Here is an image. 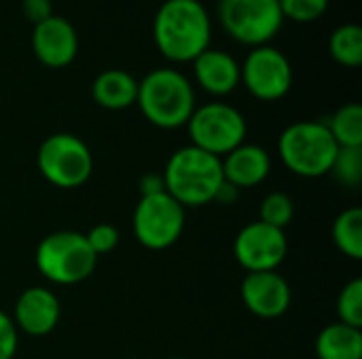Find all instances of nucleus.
<instances>
[{"label":"nucleus","mask_w":362,"mask_h":359,"mask_svg":"<svg viewBox=\"0 0 362 359\" xmlns=\"http://www.w3.org/2000/svg\"><path fill=\"white\" fill-rule=\"evenodd\" d=\"M157 51L176 63L193 61L210 47L212 21L199 0H165L153 19Z\"/></svg>","instance_id":"nucleus-1"},{"label":"nucleus","mask_w":362,"mask_h":359,"mask_svg":"<svg viewBox=\"0 0 362 359\" xmlns=\"http://www.w3.org/2000/svg\"><path fill=\"white\" fill-rule=\"evenodd\" d=\"M136 104L144 118L159 129L185 127L197 108L191 80L176 68H155L138 80Z\"/></svg>","instance_id":"nucleus-2"},{"label":"nucleus","mask_w":362,"mask_h":359,"mask_svg":"<svg viewBox=\"0 0 362 359\" xmlns=\"http://www.w3.org/2000/svg\"><path fill=\"white\" fill-rule=\"evenodd\" d=\"M223 180L221 159L197 146L178 148L163 169L165 193L182 207H202L212 203Z\"/></svg>","instance_id":"nucleus-3"},{"label":"nucleus","mask_w":362,"mask_h":359,"mask_svg":"<svg viewBox=\"0 0 362 359\" xmlns=\"http://www.w3.org/2000/svg\"><path fill=\"white\" fill-rule=\"evenodd\" d=\"M337 150L339 146L322 121L293 123L278 140L282 163L301 178H322L331 174Z\"/></svg>","instance_id":"nucleus-4"},{"label":"nucleus","mask_w":362,"mask_h":359,"mask_svg":"<svg viewBox=\"0 0 362 359\" xmlns=\"http://www.w3.org/2000/svg\"><path fill=\"white\" fill-rule=\"evenodd\" d=\"M98 256L89 248L85 235L74 231H57L47 235L36 248V267L49 281L57 286H74L91 277Z\"/></svg>","instance_id":"nucleus-5"},{"label":"nucleus","mask_w":362,"mask_h":359,"mask_svg":"<svg viewBox=\"0 0 362 359\" xmlns=\"http://www.w3.org/2000/svg\"><path fill=\"white\" fill-rule=\"evenodd\" d=\"M216 15L225 34L250 49L269 44L284 25L278 0H216Z\"/></svg>","instance_id":"nucleus-6"},{"label":"nucleus","mask_w":362,"mask_h":359,"mask_svg":"<svg viewBox=\"0 0 362 359\" xmlns=\"http://www.w3.org/2000/svg\"><path fill=\"white\" fill-rule=\"evenodd\" d=\"M191 135V146H197L218 159L244 144L248 125L244 114L225 102H210L193 110L185 125Z\"/></svg>","instance_id":"nucleus-7"},{"label":"nucleus","mask_w":362,"mask_h":359,"mask_svg":"<svg viewBox=\"0 0 362 359\" xmlns=\"http://www.w3.org/2000/svg\"><path fill=\"white\" fill-rule=\"evenodd\" d=\"M36 165L49 184L78 188L91 178L93 157L89 146L74 133H53L40 144Z\"/></svg>","instance_id":"nucleus-8"},{"label":"nucleus","mask_w":362,"mask_h":359,"mask_svg":"<svg viewBox=\"0 0 362 359\" xmlns=\"http://www.w3.org/2000/svg\"><path fill=\"white\" fill-rule=\"evenodd\" d=\"M132 226L140 245L148 250H168L185 231V207L165 190L140 197Z\"/></svg>","instance_id":"nucleus-9"},{"label":"nucleus","mask_w":362,"mask_h":359,"mask_svg":"<svg viewBox=\"0 0 362 359\" xmlns=\"http://www.w3.org/2000/svg\"><path fill=\"white\" fill-rule=\"evenodd\" d=\"M240 83H244L252 97L278 102L293 87V66L280 49L261 44L250 49L240 66Z\"/></svg>","instance_id":"nucleus-10"},{"label":"nucleus","mask_w":362,"mask_h":359,"mask_svg":"<svg viewBox=\"0 0 362 359\" xmlns=\"http://www.w3.org/2000/svg\"><path fill=\"white\" fill-rule=\"evenodd\" d=\"M286 252L288 241L284 231L261 220L246 224L233 241V256L248 273L276 271L284 262Z\"/></svg>","instance_id":"nucleus-11"},{"label":"nucleus","mask_w":362,"mask_h":359,"mask_svg":"<svg viewBox=\"0 0 362 359\" xmlns=\"http://www.w3.org/2000/svg\"><path fill=\"white\" fill-rule=\"evenodd\" d=\"M34 57L53 70L70 66L78 55V32L62 15H51L49 19L32 25L30 36Z\"/></svg>","instance_id":"nucleus-12"},{"label":"nucleus","mask_w":362,"mask_h":359,"mask_svg":"<svg viewBox=\"0 0 362 359\" xmlns=\"http://www.w3.org/2000/svg\"><path fill=\"white\" fill-rule=\"evenodd\" d=\"M291 288L276 271L248 273L242 281V300L250 313L263 320H276L291 307Z\"/></svg>","instance_id":"nucleus-13"},{"label":"nucleus","mask_w":362,"mask_h":359,"mask_svg":"<svg viewBox=\"0 0 362 359\" xmlns=\"http://www.w3.org/2000/svg\"><path fill=\"white\" fill-rule=\"evenodd\" d=\"M59 298L47 288H28L15 303L13 324L30 336H47L59 324Z\"/></svg>","instance_id":"nucleus-14"},{"label":"nucleus","mask_w":362,"mask_h":359,"mask_svg":"<svg viewBox=\"0 0 362 359\" xmlns=\"http://www.w3.org/2000/svg\"><path fill=\"white\" fill-rule=\"evenodd\" d=\"M191 63L197 85L210 95H229L240 85V63L223 49L208 47Z\"/></svg>","instance_id":"nucleus-15"},{"label":"nucleus","mask_w":362,"mask_h":359,"mask_svg":"<svg viewBox=\"0 0 362 359\" xmlns=\"http://www.w3.org/2000/svg\"><path fill=\"white\" fill-rule=\"evenodd\" d=\"M221 167L225 182L240 190L252 188L267 180L272 171V157L265 148L244 142L221 159Z\"/></svg>","instance_id":"nucleus-16"},{"label":"nucleus","mask_w":362,"mask_h":359,"mask_svg":"<svg viewBox=\"0 0 362 359\" xmlns=\"http://www.w3.org/2000/svg\"><path fill=\"white\" fill-rule=\"evenodd\" d=\"M91 95L98 106L106 110H125L136 104L138 80L119 68L100 72L91 83Z\"/></svg>","instance_id":"nucleus-17"},{"label":"nucleus","mask_w":362,"mask_h":359,"mask_svg":"<svg viewBox=\"0 0 362 359\" xmlns=\"http://www.w3.org/2000/svg\"><path fill=\"white\" fill-rule=\"evenodd\" d=\"M316 353L320 359H362L361 328L341 322L327 326L316 339Z\"/></svg>","instance_id":"nucleus-18"},{"label":"nucleus","mask_w":362,"mask_h":359,"mask_svg":"<svg viewBox=\"0 0 362 359\" xmlns=\"http://www.w3.org/2000/svg\"><path fill=\"white\" fill-rule=\"evenodd\" d=\"M333 140L339 148H361L362 146V106L352 102L335 110L327 123Z\"/></svg>","instance_id":"nucleus-19"},{"label":"nucleus","mask_w":362,"mask_h":359,"mask_svg":"<svg viewBox=\"0 0 362 359\" xmlns=\"http://www.w3.org/2000/svg\"><path fill=\"white\" fill-rule=\"evenodd\" d=\"M329 51L339 66L358 68L362 63V28L358 23H341L331 32Z\"/></svg>","instance_id":"nucleus-20"},{"label":"nucleus","mask_w":362,"mask_h":359,"mask_svg":"<svg viewBox=\"0 0 362 359\" xmlns=\"http://www.w3.org/2000/svg\"><path fill=\"white\" fill-rule=\"evenodd\" d=\"M333 239L341 254L350 256L352 260L362 258V209L350 207L335 218L333 224Z\"/></svg>","instance_id":"nucleus-21"},{"label":"nucleus","mask_w":362,"mask_h":359,"mask_svg":"<svg viewBox=\"0 0 362 359\" xmlns=\"http://www.w3.org/2000/svg\"><path fill=\"white\" fill-rule=\"evenodd\" d=\"M261 222L284 231L295 218V201L286 193H269L261 203Z\"/></svg>","instance_id":"nucleus-22"},{"label":"nucleus","mask_w":362,"mask_h":359,"mask_svg":"<svg viewBox=\"0 0 362 359\" xmlns=\"http://www.w3.org/2000/svg\"><path fill=\"white\" fill-rule=\"evenodd\" d=\"M331 174L335 180L348 188H356L362 182V146L361 148H339L333 161Z\"/></svg>","instance_id":"nucleus-23"},{"label":"nucleus","mask_w":362,"mask_h":359,"mask_svg":"<svg viewBox=\"0 0 362 359\" xmlns=\"http://www.w3.org/2000/svg\"><path fill=\"white\" fill-rule=\"evenodd\" d=\"M339 322L352 328H362V281L352 279L344 286L337 298Z\"/></svg>","instance_id":"nucleus-24"},{"label":"nucleus","mask_w":362,"mask_h":359,"mask_svg":"<svg viewBox=\"0 0 362 359\" xmlns=\"http://www.w3.org/2000/svg\"><path fill=\"white\" fill-rule=\"evenodd\" d=\"M284 19L297 23H310L320 19L327 11L331 0H278Z\"/></svg>","instance_id":"nucleus-25"},{"label":"nucleus","mask_w":362,"mask_h":359,"mask_svg":"<svg viewBox=\"0 0 362 359\" xmlns=\"http://www.w3.org/2000/svg\"><path fill=\"white\" fill-rule=\"evenodd\" d=\"M89 248L95 252V256L108 254L117 248L119 243V231L112 224H95L87 235H85Z\"/></svg>","instance_id":"nucleus-26"},{"label":"nucleus","mask_w":362,"mask_h":359,"mask_svg":"<svg viewBox=\"0 0 362 359\" xmlns=\"http://www.w3.org/2000/svg\"><path fill=\"white\" fill-rule=\"evenodd\" d=\"M17 328L13 317L0 311V359H13L17 351Z\"/></svg>","instance_id":"nucleus-27"},{"label":"nucleus","mask_w":362,"mask_h":359,"mask_svg":"<svg viewBox=\"0 0 362 359\" xmlns=\"http://www.w3.org/2000/svg\"><path fill=\"white\" fill-rule=\"evenodd\" d=\"M21 11L25 15V19L36 25L45 19H49L53 13V2L51 0H21Z\"/></svg>","instance_id":"nucleus-28"},{"label":"nucleus","mask_w":362,"mask_h":359,"mask_svg":"<svg viewBox=\"0 0 362 359\" xmlns=\"http://www.w3.org/2000/svg\"><path fill=\"white\" fill-rule=\"evenodd\" d=\"M163 190H165L163 176H157V174H146V176H142V180H140V195H142V197L157 195V193H163Z\"/></svg>","instance_id":"nucleus-29"},{"label":"nucleus","mask_w":362,"mask_h":359,"mask_svg":"<svg viewBox=\"0 0 362 359\" xmlns=\"http://www.w3.org/2000/svg\"><path fill=\"white\" fill-rule=\"evenodd\" d=\"M240 199V188H235L233 184L225 182L218 186L216 195H214V203H221V205H233L235 201Z\"/></svg>","instance_id":"nucleus-30"},{"label":"nucleus","mask_w":362,"mask_h":359,"mask_svg":"<svg viewBox=\"0 0 362 359\" xmlns=\"http://www.w3.org/2000/svg\"><path fill=\"white\" fill-rule=\"evenodd\" d=\"M172 359H185V358H172Z\"/></svg>","instance_id":"nucleus-31"},{"label":"nucleus","mask_w":362,"mask_h":359,"mask_svg":"<svg viewBox=\"0 0 362 359\" xmlns=\"http://www.w3.org/2000/svg\"><path fill=\"white\" fill-rule=\"evenodd\" d=\"M159 2H165V0H159Z\"/></svg>","instance_id":"nucleus-32"}]
</instances>
